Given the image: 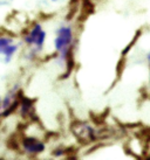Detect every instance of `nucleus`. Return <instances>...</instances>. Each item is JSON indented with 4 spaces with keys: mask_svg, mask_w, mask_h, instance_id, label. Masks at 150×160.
<instances>
[{
    "mask_svg": "<svg viewBox=\"0 0 150 160\" xmlns=\"http://www.w3.org/2000/svg\"><path fill=\"white\" fill-rule=\"evenodd\" d=\"M74 47V32L69 25L63 23L57 27L55 31V39H54V48L59 53V58L62 63H66L71 69L69 62L72 58Z\"/></svg>",
    "mask_w": 150,
    "mask_h": 160,
    "instance_id": "obj_1",
    "label": "nucleus"
},
{
    "mask_svg": "<svg viewBox=\"0 0 150 160\" xmlns=\"http://www.w3.org/2000/svg\"><path fill=\"white\" fill-rule=\"evenodd\" d=\"M46 38H47V33L45 31L41 23L36 22L33 25L29 31L27 32V34L24 38V41L26 46L28 47L31 54L35 55L40 53L44 49L45 42H46Z\"/></svg>",
    "mask_w": 150,
    "mask_h": 160,
    "instance_id": "obj_2",
    "label": "nucleus"
},
{
    "mask_svg": "<svg viewBox=\"0 0 150 160\" xmlns=\"http://www.w3.org/2000/svg\"><path fill=\"white\" fill-rule=\"evenodd\" d=\"M19 50V43L9 36H0V61L9 63Z\"/></svg>",
    "mask_w": 150,
    "mask_h": 160,
    "instance_id": "obj_3",
    "label": "nucleus"
},
{
    "mask_svg": "<svg viewBox=\"0 0 150 160\" xmlns=\"http://www.w3.org/2000/svg\"><path fill=\"white\" fill-rule=\"evenodd\" d=\"M21 146L22 150L28 154H40L46 148L44 142L35 137H25L21 140Z\"/></svg>",
    "mask_w": 150,
    "mask_h": 160,
    "instance_id": "obj_4",
    "label": "nucleus"
},
{
    "mask_svg": "<svg viewBox=\"0 0 150 160\" xmlns=\"http://www.w3.org/2000/svg\"><path fill=\"white\" fill-rule=\"evenodd\" d=\"M19 104H20V112L22 116H31L33 113V104L28 98L21 99V102H19Z\"/></svg>",
    "mask_w": 150,
    "mask_h": 160,
    "instance_id": "obj_5",
    "label": "nucleus"
},
{
    "mask_svg": "<svg viewBox=\"0 0 150 160\" xmlns=\"http://www.w3.org/2000/svg\"><path fill=\"white\" fill-rule=\"evenodd\" d=\"M14 0H0V7H4V6H8L13 2Z\"/></svg>",
    "mask_w": 150,
    "mask_h": 160,
    "instance_id": "obj_6",
    "label": "nucleus"
},
{
    "mask_svg": "<svg viewBox=\"0 0 150 160\" xmlns=\"http://www.w3.org/2000/svg\"><path fill=\"white\" fill-rule=\"evenodd\" d=\"M52 2H59V1H61V0H51Z\"/></svg>",
    "mask_w": 150,
    "mask_h": 160,
    "instance_id": "obj_7",
    "label": "nucleus"
},
{
    "mask_svg": "<svg viewBox=\"0 0 150 160\" xmlns=\"http://www.w3.org/2000/svg\"><path fill=\"white\" fill-rule=\"evenodd\" d=\"M148 61H149V63H150V54L148 55Z\"/></svg>",
    "mask_w": 150,
    "mask_h": 160,
    "instance_id": "obj_8",
    "label": "nucleus"
}]
</instances>
